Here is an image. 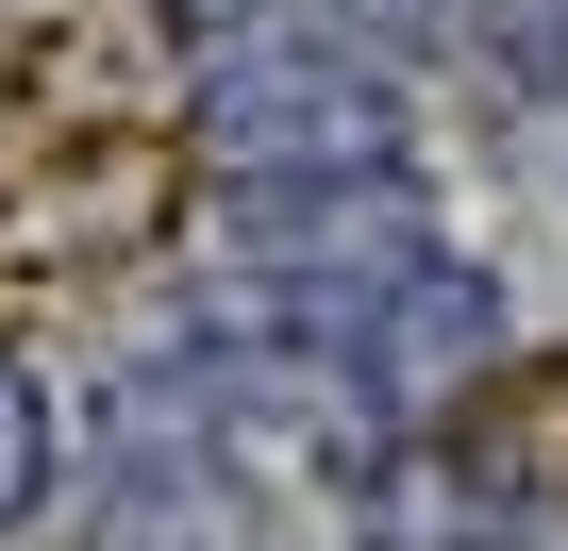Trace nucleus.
Wrapping results in <instances>:
<instances>
[{
    "mask_svg": "<svg viewBox=\"0 0 568 551\" xmlns=\"http://www.w3.org/2000/svg\"><path fill=\"white\" fill-rule=\"evenodd\" d=\"M184 151L217 167V201H318V184L418 167V101L352 34H234V51H201Z\"/></svg>",
    "mask_w": 568,
    "mask_h": 551,
    "instance_id": "nucleus-1",
    "label": "nucleus"
},
{
    "mask_svg": "<svg viewBox=\"0 0 568 551\" xmlns=\"http://www.w3.org/2000/svg\"><path fill=\"white\" fill-rule=\"evenodd\" d=\"M418 267H435L418 167L318 184V201H234V302H251V335H284V351H352V335L385 318V285H418Z\"/></svg>",
    "mask_w": 568,
    "mask_h": 551,
    "instance_id": "nucleus-2",
    "label": "nucleus"
},
{
    "mask_svg": "<svg viewBox=\"0 0 568 551\" xmlns=\"http://www.w3.org/2000/svg\"><path fill=\"white\" fill-rule=\"evenodd\" d=\"M402 451L435 468V501L468 518V551L568 518V351H501V368H485L452 418H418Z\"/></svg>",
    "mask_w": 568,
    "mask_h": 551,
    "instance_id": "nucleus-3",
    "label": "nucleus"
},
{
    "mask_svg": "<svg viewBox=\"0 0 568 551\" xmlns=\"http://www.w3.org/2000/svg\"><path fill=\"white\" fill-rule=\"evenodd\" d=\"M501 351H518L501 285H485L468 251H435L418 285H385V318H368V335H352L335 368H352V401H368L385 435H418V418H452V401H468V385H485Z\"/></svg>",
    "mask_w": 568,
    "mask_h": 551,
    "instance_id": "nucleus-4",
    "label": "nucleus"
},
{
    "mask_svg": "<svg viewBox=\"0 0 568 551\" xmlns=\"http://www.w3.org/2000/svg\"><path fill=\"white\" fill-rule=\"evenodd\" d=\"M468 34H485V84H501V118L568 151V0H468Z\"/></svg>",
    "mask_w": 568,
    "mask_h": 551,
    "instance_id": "nucleus-5",
    "label": "nucleus"
},
{
    "mask_svg": "<svg viewBox=\"0 0 568 551\" xmlns=\"http://www.w3.org/2000/svg\"><path fill=\"white\" fill-rule=\"evenodd\" d=\"M68 501V418H51V385L0 351V534H34Z\"/></svg>",
    "mask_w": 568,
    "mask_h": 551,
    "instance_id": "nucleus-6",
    "label": "nucleus"
}]
</instances>
